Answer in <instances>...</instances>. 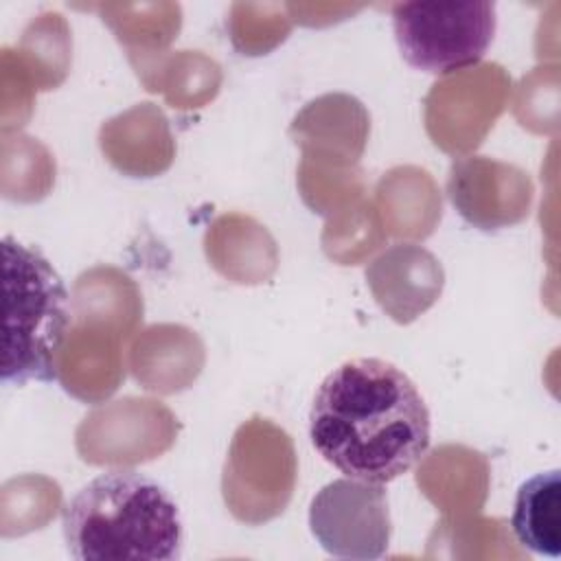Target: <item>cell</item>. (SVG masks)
Returning a JSON list of instances; mask_svg holds the SVG:
<instances>
[{
  "instance_id": "1",
  "label": "cell",
  "mask_w": 561,
  "mask_h": 561,
  "mask_svg": "<svg viewBox=\"0 0 561 561\" xmlns=\"http://www.w3.org/2000/svg\"><path fill=\"white\" fill-rule=\"evenodd\" d=\"M309 436L346 478L386 484L425 456L430 410L401 368L379 357H355L318 386Z\"/></svg>"
},
{
  "instance_id": "2",
  "label": "cell",
  "mask_w": 561,
  "mask_h": 561,
  "mask_svg": "<svg viewBox=\"0 0 561 561\" xmlns=\"http://www.w3.org/2000/svg\"><path fill=\"white\" fill-rule=\"evenodd\" d=\"M66 548L77 561H175L184 528L162 484L112 469L81 486L61 511Z\"/></svg>"
},
{
  "instance_id": "3",
  "label": "cell",
  "mask_w": 561,
  "mask_h": 561,
  "mask_svg": "<svg viewBox=\"0 0 561 561\" xmlns=\"http://www.w3.org/2000/svg\"><path fill=\"white\" fill-rule=\"evenodd\" d=\"M4 337L2 383H50L57 353L70 329L68 289L48 259L13 237L2 239Z\"/></svg>"
},
{
  "instance_id": "4",
  "label": "cell",
  "mask_w": 561,
  "mask_h": 561,
  "mask_svg": "<svg viewBox=\"0 0 561 561\" xmlns=\"http://www.w3.org/2000/svg\"><path fill=\"white\" fill-rule=\"evenodd\" d=\"M390 15L401 57L430 75L476 66L497 28L495 4L489 0L397 2Z\"/></svg>"
},
{
  "instance_id": "5",
  "label": "cell",
  "mask_w": 561,
  "mask_h": 561,
  "mask_svg": "<svg viewBox=\"0 0 561 561\" xmlns=\"http://www.w3.org/2000/svg\"><path fill=\"white\" fill-rule=\"evenodd\" d=\"M318 543L340 559H379L390 541V513L383 484L340 478L324 484L309 508Z\"/></svg>"
},
{
  "instance_id": "6",
  "label": "cell",
  "mask_w": 561,
  "mask_h": 561,
  "mask_svg": "<svg viewBox=\"0 0 561 561\" xmlns=\"http://www.w3.org/2000/svg\"><path fill=\"white\" fill-rule=\"evenodd\" d=\"M515 539L543 557L561 554V471L550 469L528 478L515 495L511 515Z\"/></svg>"
}]
</instances>
